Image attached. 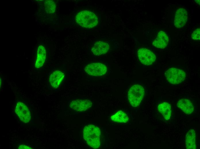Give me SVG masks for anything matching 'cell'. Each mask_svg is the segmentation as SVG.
Wrapping results in <instances>:
<instances>
[{
	"instance_id": "30bf717a",
	"label": "cell",
	"mask_w": 200,
	"mask_h": 149,
	"mask_svg": "<svg viewBox=\"0 0 200 149\" xmlns=\"http://www.w3.org/2000/svg\"><path fill=\"white\" fill-rule=\"evenodd\" d=\"M64 74L61 71L55 70L52 72L49 77V81L51 86L55 88H57L63 81Z\"/></svg>"
},
{
	"instance_id": "8fae6325",
	"label": "cell",
	"mask_w": 200,
	"mask_h": 149,
	"mask_svg": "<svg viewBox=\"0 0 200 149\" xmlns=\"http://www.w3.org/2000/svg\"><path fill=\"white\" fill-rule=\"evenodd\" d=\"M169 37L165 32L160 31L159 32L152 44L155 47L160 49H164L168 45Z\"/></svg>"
},
{
	"instance_id": "5bb4252c",
	"label": "cell",
	"mask_w": 200,
	"mask_h": 149,
	"mask_svg": "<svg viewBox=\"0 0 200 149\" xmlns=\"http://www.w3.org/2000/svg\"><path fill=\"white\" fill-rule=\"evenodd\" d=\"M177 105L186 114H191L194 111V107L192 103L190 100L186 99H183L180 100Z\"/></svg>"
},
{
	"instance_id": "4fadbf2b",
	"label": "cell",
	"mask_w": 200,
	"mask_h": 149,
	"mask_svg": "<svg viewBox=\"0 0 200 149\" xmlns=\"http://www.w3.org/2000/svg\"><path fill=\"white\" fill-rule=\"evenodd\" d=\"M46 57V50L43 45H40L38 48L35 67L39 68L43 65Z\"/></svg>"
},
{
	"instance_id": "44dd1931",
	"label": "cell",
	"mask_w": 200,
	"mask_h": 149,
	"mask_svg": "<svg viewBox=\"0 0 200 149\" xmlns=\"http://www.w3.org/2000/svg\"><path fill=\"white\" fill-rule=\"evenodd\" d=\"M196 2L198 4H200V0H195Z\"/></svg>"
},
{
	"instance_id": "e0dca14e",
	"label": "cell",
	"mask_w": 200,
	"mask_h": 149,
	"mask_svg": "<svg viewBox=\"0 0 200 149\" xmlns=\"http://www.w3.org/2000/svg\"><path fill=\"white\" fill-rule=\"evenodd\" d=\"M111 119L113 121L118 123H126L129 120L127 114L122 111H119L112 115Z\"/></svg>"
},
{
	"instance_id": "d6986e66",
	"label": "cell",
	"mask_w": 200,
	"mask_h": 149,
	"mask_svg": "<svg viewBox=\"0 0 200 149\" xmlns=\"http://www.w3.org/2000/svg\"><path fill=\"white\" fill-rule=\"evenodd\" d=\"M191 38L195 40H200V29L198 28L195 30L191 35Z\"/></svg>"
},
{
	"instance_id": "3957f363",
	"label": "cell",
	"mask_w": 200,
	"mask_h": 149,
	"mask_svg": "<svg viewBox=\"0 0 200 149\" xmlns=\"http://www.w3.org/2000/svg\"><path fill=\"white\" fill-rule=\"evenodd\" d=\"M145 93L143 87L139 85H134L128 91V99L131 105L135 107L138 106L143 99Z\"/></svg>"
},
{
	"instance_id": "5b68a950",
	"label": "cell",
	"mask_w": 200,
	"mask_h": 149,
	"mask_svg": "<svg viewBox=\"0 0 200 149\" xmlns=\"http://www.w3.org/2000/svg\"><path fill=\"white\" fill-rule=\"evenodd\" d=\"M84 70L90 75L99 76L106 73L107 68L105 65L102 63H93L87 65L84 68Z\"/></svg>"
},
{
	"instance_id": "8992f818",
	"label": "cell",
	"mask_w": 200,
	"mask_h": 149,
	"mask_svg": "<svg viewBox=\"0 0 200 149\" xmlns=\"http://www.w3.org/2000/svg\"><path fill=\"white\" fill-rule=\"evenodd\" d=\"M137 55L140 62L145 65H151L156 60V57L154 54L146 48H142L139 49Z\"/></svg>"
},
{
	"instance_id": "7a4b0ae2",
	"label": "cell",
	"mask_w": 200,
	"mask_h": 149,
	"mask_svg": "<svg viewBox=\"0 0 200 149\" xmlns=\"http://www.w3.org/2000/svg\"><path fill=\"white\" fill-rule=\"evenodd\" d=\"M76 21L77 24L85 28H93L98 23L96 15L93 12L87 10L82 11L78 13L76 16Z\"/></svg>"
},
{
	"instance_id": "52a82bcc",
	"label": "cell",
	"mask_w": 200,
	"mask_h": 149,
	"mask_svg": "<svg viewBox=\"0 0 200 149\" xmlns=\"http://www.w3.org/2000/svg\"><path fill=\"white\" fill-rule=\"evenodd\" d=\"M15 112L22 122L26 123L30 121L31 115L30 111L27 106L23 103L19 102L17 103Z\"/></svg>"
},
{
	"instance_id": "9a60e30c",
	"label": "cell",
	"mask_w": 200,
	"mask_h": 149,
	"mask_svg": "<svg viewBox=\"0 0 200 149\" xmlns=\"http://www.w3.org/2000/svg\"><path fill=\"white\" fill-rule=\"evenodd\" d=\"M186 149H196V133L193 129H191L186 136Z\"/></svg>"
},
{
	"instance_id": "ba28073f",
	"label": "cell",
	"mask_w": 200,
	"mask_h": 149,
	"mask_svg": "<svg viewBox=\"0 0 200 149\" xmlns=\"http://www.w3.org/2000/svg\"><path fill=\"white\" fill-rule=\"evenodd\" d=\"M188 14L184 8H180L177 10L174 16V25L177 28L183 27L187 20Z\"/></svg>"
},
{
	"instance_id": "ac0fdd59",
	"label": "cell",
	"mask_w": 200,
	"mask_h": 149,
	"mask_svg": "<svg viewBox=\"0 0 200 149\" xmlns=\"http://www.w3.org/2000/svg\"><path fill=\"white\" fill-rule=\"evenodd\" d=\"M44 6L45 11L48 13H53L55 10L56 5L52 0H46L44 3Z\"/></svg>"
},
{
	"instance_id": "9c48e42d",
	"label": "cell",
	"mask_w": 200,
	"mask_h": 149,
	"mask_svg": "<svg viewBox=\"0 0 200 149\" xmlns=\"http://www.w3.org/2000/svg\"><path fill=\"white\" fill-rule=\"evenodd\" d=\"M92 104V102L90 100L77 99L72 101L69 104V106L74 110L82 112L90 108Z\"/></svg>"
},
{
	"instance_id": "277c9868",
	"label": "cell",
	"mask_w": 200,
	"mask_h": 149,
	"mask_svg": "<svg viewBox=\"0 0 200 149\" xmlns=\"http://www.w3.org/2000/svg\"><path fill=\"white\" fill-rule=\"evenodd\" d=\"M166 79L170 83L177 84L183 82L186 77V74L182 70L176 68H170L165 73Z\"/></svg>"
},
{
	"instance_id": "ffe728a7",
	"label": "cell",
	"mask_w": 200,
	"mask_h": 149,
	"mask_svg": "<svg viewBox=\"0 0 200 149\" xmlns=\"http://www.w3.org/2000/svg\"><path fill=\"white\" fill-rule=\"evenodd\" d=\"M18 149H32L29 146H25L24 145H22L20 146L18 148Z\"/></svg>"
},
{
	"instance_id": "7c38bea8",
	"label": "cell",
	"mask_w": 200,
	"mask_h": 149,
	"mask_svg": "<svg viewBox=\"0 0 200 149\" xmlns=\"http://www.w3.org/2000/svg\"><path fill=\"white\" fill-rule=\"evenodd\" d=\"M109 49V44L104 42L99 41L94 44L91 49L93 53L96 56H99L106 53Z\"/></svg>"
},
{
	"instance_id": "2e32d148",
	"label": "cell",
	"mask_w": 200,
	"mask_h": 149,
	"mask_svg": "<svg viewBox=\"0 0 200 149\" xmlns=\"http://www.w3.org/2000/svg\"><path fill=\"white\" fill-rule=\"evenodd\" d=\"M158 109L159 112L162 115L165 119L168 120L170 118L171 110L169 103L163 102L159 105Z\"/></svg>"
},
{
	"instance_id": "6da1fadb",
	"label": "cell",
	"mask_w": 200,
	"mask_h": 149,
	"mask_svg": "<svg viewBox=\"0 0 200 149\" xmlns=\"http://www.w3.org/2000/svg\"><path fill=\"white\" fill-rule=\"evenodd\" d=\"M100 129L93 125L86 126L83 130V136L88 144L92 148H98L100 144Z\"/></svg>"
}]
</instances>
